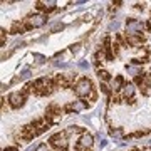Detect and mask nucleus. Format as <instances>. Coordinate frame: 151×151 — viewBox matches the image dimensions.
<instances>
[{"label": "nucleus", "mask_w": 151, "mask_h": 151, "mask_svg": "<svg viewBox=\"0 0 151 151\" xmlns=\"http://www.w3.org/2000/svg\"><path fill=\"white\" fill-rule=\"evenodd\" d=\"M126 70H128V74H129V76H138V74H139V69H138L136 65H133V64L126 65Z\"/></svg>", "instance_id": "6e6552de"}, {"label": "nucleus", "mask_w": 151, "mask_h": 151, "mask_svg": "<svg viewBox=\"0 0 151 151\" xmlns=\"http://www.w3.org/2000/svg\"><path fill=\"white\" fill-rule=\"evenodd\" d=\"M35 151H49V148H47V145H39Z\"/></svg>", "instance_id": "ddd939ff"}, {"label": "nucleus", "mask_w": 151, "mask_h": 151, "mask_svg": "<svg viewBox=\"0 0 151 151\" xmlns=\"http://www.w3.org/2000/svg\"><path fill=\"white\" fill-rule=\"evenodd\" d=\"M121 86H123V77H116V79H114L113 87H114V89H119Z\"/></svg>", "instance_id": "9d476101"}, {"label": "nucleus", "mask_w": 151, "mask_h": 151, "mask_svg": "<svg viewBox=\"0 0 151 151\" xmlns=\"http://www.w3.org/2000/svg\"><path fill=\"white\" fill-rule=\"evenodd\" d=\"M113 136H116V138H119V136H121V131H113Z\"/></svg>", "instance_id": "aec40b11"}, {"label": "nucleus", "mask_w": 151, "mask_h": 151, "mask_svg": "<svg viewBox=\"0 0 151 151\" xmlns=\"http://www.w3.org/2000/svg\"><path fill=\"white\" fill-rule=\"evenodd\" d=\"M64 29V24H55L52 25V32H57V30H62Z\"/></svg>", "instance_id": "f8f14e48"}, {"label": "nucleus", "mask_w": 151, "mask_h": 151, "mask_svg": "<svg viewBox=\"0 0 151 151\" xmlns=\"http://www.w3.org/2000/svg\"><path fill=\"white\" fill-rule=\"evenodd\" d=\"M118 27H119V24H118V22H113V24L109 25V29H111V30H116Z\"/></svg>", "instance_id": "f3484780"}, {"label": "nucleus", "mask_w": 151, "mask_h": 151, "mask_svg": "<svg viewBox=\"0 0 151 151\" xmlns=\"http://www.w3.org/2000/svg\"><path fill=\"white\" fill-rule=\"evenodd\" d=\"M29 22H30L32 27H42L44 24L47 22V19H45V15H42V14H35V15H32L29 19Z\"/></svg>", "instance_id": "39448f33"}, {"label": "nucleus", "mask_w": 151, "mask_h": 151, "mask_svg": "<svg viewBox=\"0 0 151 151\" xmlns=\"http://www.w3.org/2000/svg\"><path fill=\"white\" fill-rule=\"evenodd\" d=\"M25 131H32V126H27V128H25ZM35 134H37L35 131H34V133H29V138H32V136H35Z\"/></svg>", "instance_id": "dca6fc26"}, {"label": "nucleus", "mask_w": 151, "mask_h": 151, "mask_svg": "<svg viewBox=\"0 0 151 151\" xmlns=\"http://www.w3.org/2000/svg\"><path fill=\"white\" fill-rule=\"evenodd\" d=\"M134 94V86L133 84H126V86H123V96L124 97H131Z\"/></svg>", "instance_id": "0eeeda50"}, {"label": "nucleus", "mask_w": 151, "mask_h": 151, "mask_svg": "<svg viewBox=\"0 0 151 151\" xmlns=\"http://www.w3.org/2000/svg\"><path fill=\"white\" fill-rule=\"evenodd\" d=\"M9 101L14 108H20L22 104H24V94L20 92H12L10 96H9Z\"/></svg>", "instance_id": "20e7f679"}, {"label": "nucleus", "mask_w": 151, "mask_h": 151, "mask_svg": "<svg viewBox=\"0 0 151 151\" xmlns=\"http://www.w3.org/2000/svg\"><path fill=\"white\" fill-rule=\"evenodd\" d=\"M81 67H82V69H87V67H89V64H86V62H81Z\"/></svg>", "instance_id": "412c9836"}, {"label": "nucleus", "mask_w": 151, "mask_h": 151, "mask_svg": "<svg viewBox=\"0 0 151 151\" xmlns=\"http://www.w3.org/2000/svg\"><path fill=\"white\" fill-rule=\"evenodd\" d=\"M34 57L37 59V62H44V57H42V55H39V54H34Z\"/></svg>", "instance_id": "a211bd4d"}, {"label": "nucleus", "mask_w": 151, "mask_h": 151, "mask_svg": "<svg viewBox=\"0 0 151 151\" xmlns=\"http://www.w3.org/2000/svg\"><path fill=\"white\" fill-rule=\"evenodd\" d=\"M101 89H103V91L106 92V94L109 92V91H108V86H106V84H101Z\"/></svg>", "instance_id": "6ab92c4d"}, {"label": "nucleus", "mask_w": 151, "mask_h": 151, "mask_svg": "<svg viewBox=\"0 0 151 151\" xmlns=\"http://www.w3.org/2000/svg\"><path fill=\"white\" fill-rule=\"evenodd\" d=\"M143 22H139V20H134V19H129V20L126 22V32H128V35H138V34L143 30Z\"/></svg>", "instance_id": "f257e3e1"}, {"label": "nucleus", "mask_w": 151, "mask_h": 151, "mask_svg": "<svg viewBox=\"0 0 151 151\" xmlns=\"http://www.w3.org/2000/svg\"><path fill=\"white\" fill-rule=\"evenodd\" d=\"M79 146L81 148H91L92 146V136L91 134H82L81 136V139H79Z\"/></svg>", "instance_id": "423d86ee"}, {"label": "nucleus", "mask_w": 151, "mask_h": 151, "mask_svg": "<svg viewBox=\"0 0 151 151\" xmlns=\"http://www.w3.org/2000/svg\"><path fill=\"white\" fill-rule=\"evenodd\" d=\"M72 109H76V111H81V109H84V103H76L70 106Z\"/></svg>", "instance_id": "9b49d317"}, {"label": "nucleus", "mask_w": 151, "mask_h": 151, "mask_svg": "<svg viewBox=\"0 0 151 151\" xmlns=\"http://www.w3.org/2000/svg\"><path fill=\"white\" fill-rule=\"evenodd\" d=\"M4 151H17V150H15V148H5Z\"/></svg>", "instance_id": "4be33fe9"}, {"label": "nucleus", "mask_w": 151, "mask_h": 151, "mask_svg": "<svg viewBox=\"0 0 151 151\" xmlns=\"http://www.w3.org/2000/svg\"><path fill=\"white\" fill-rule=\"evenodd\" d=\"M29 76H30V70H24V72H22V76H20V79H27Z\"/></svg>", "instance_id": "4468645a"}, {"label": "nucleus", "mask_w": 151, "mask_h": 151, "mask_svg": "<svg viewBox=\"0 0 151 151\" xmlns=\"http://www.w3.org/2000/svg\"><path fill=\"white\" fill-rule=\"evenodd\" d=\"M50 145L55 146L57 150L65 151V148H67V139H65V134H62V133H57V134H54L52 138H50Z\"/></svg>", "instance_id": "7ed1b4c3"}, {"label": "nucleus", "mask_w": 151, "mask_h": 151, "mask_svg": "<svg viewBox=\"0 0 151 151\" xmlns=\"http://www.w3.org/2000/svg\"><path fill=\"white\" fill-rule=\"evenodd\" d=\"M39 5H44L42 9H45V10H52L55 7V2H52V0L50 2H39Z\"/></svg>", "instance_id": "1a4fd4ad"}, {"label": "nucleus", "mask_w": 151, "mask_h": 151, "mask_svg": "<svg viewBox=\"0 0 151 151\" xmlns=\"http://www.w3.org/2000/svg\"><path fill=\"white\" fill-rule=\"evenodd\" d=\"M76 92H77V96H87V94H91V81L89 79H81V81L77 82V86H76Z\"/></svg>", "instance_id": "f03ea898"}, {"label": "nucleus", "mask_w": 151, "mask_h": 151, "mask_svg": "<svg viewBox=\"0 0 151 151\" xmlns=\"http://www.w3.org/2000/svg\"><path fill=\"white\" fill-rule=\"evenodd\" d=\"M99 77H103V79H108L109 74L106 72V70H99Z\"/></svg>", "instance_id": "2eb2a0df"}]
</instances>
